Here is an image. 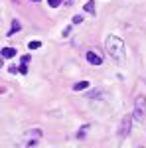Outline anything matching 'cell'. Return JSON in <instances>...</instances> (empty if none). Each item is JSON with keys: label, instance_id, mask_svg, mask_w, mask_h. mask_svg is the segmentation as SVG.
Here are the masks:
<instances>
[{"label": "cell", "instance_id": "6da1fadb", "mask_svg": "<svg viewBox=\"0 0 146 148\" xmlns=\"http://www.w3.org/2000/svg\"><path fill=\"white\" fill-rule=\"evenodd\" d=\"M105 46H107V51H109V56L112 57V61H117L119 65H123L124 61H126L124 42L119 38V36H109L107 42H105Z\"/></svg>", "mask_w": 146, "mask_h": 148}, {"label": "cell", "instance_id": "7a4b0ae2", "mask_svg": "<svg viewBox=\"0 0 146 148\" xmlns=\"http://www.w3.org/2000/svg\"><path fill=\"white\" fill-rule=\"evenodd\" d=\"M132 114H134L136 121H140V123L144 121V116H146V97H144V95H138V97H136Z\"/></svg>", "mask_w": 146, "mask_h": 148}, {"label": "cell", "instance_id": "3957f363", "mask_svg": "<svg viewBox=\"0 0 146 148\" xmlns=\"http://www.w3.org/2000/svg\"><path fill=\"white\" fill-rule=\"evenodd\" d=\"M134 116V114H132ZM132 116L130 114H126L123 119V123H121V128H119V132H121V136H126L128 132H130V128H132Z\"/></svg>", "mask_w": 146, "mask_h": 148}, {"label": "cell", "instance_id": "277c9868", "mask_svg": "<svg viewBox=\"0 0 146 148\" xmlns=\"http://www.w3.org/2000/svg\"><path fill=\"white\" fill-rule=\"evenodd\" d=\"M87 61L91 65H101L103 63V57L97 53V51H87Z\"/></svg>", "mask_w": 146, "mask_h": 148}, {"label": "cell", "instance_id": "5b68a950", "mask_svg": "<svg viewBox=\"0 0 146 148\" xmlns=\"http://www.w3.org/2000/svg\"><path fill=\"white\" fill-rule=\"evenodd\" d=\"M16 56V49L14 47H2V59H10Z\"/></svg>", "mask_w": 146, "mask_h": 148}, {"label": "cell", "instance_id": "8992f818", "mask_svg": "<svg viewBox=\"0 0 146 148\" xmlns=\"http://www.w3.org/2000/svg\"><path fill=\"white\" fill-rule=\"evenodd\" d=\"M20 30H22V24L18 22V20H14V22H12V26H10V32H8V36L16 34V32H20Z\"/></svg>", "mask_w": 146, "mask_h": 148}, {"label": "cell", "instance_id": "52a82bcc", "mask_svg": "<svg viewBox=\"0 0 146 148\" xmlns=\"http://www.w3.org/2000/svg\"><path fill=\"white\" fill-rule=\"evenodd\" d=\"M89 87V81H79L73 85V91H83V89H87Z\"/></svg>", "mask_w": 146, "mask_h": 148}, {"label": "cell", "instance_id": "ba28073f", "mask_svg": "<svg viewBox=\"0 0 146 148\" xmlns=\"http://www.w3.org/2000/svg\"><path fill=\"white\" fill-rule=\"evenodd\" d=\"M85 12H89V14H95V2L89 0L87 4H85Z\"/></svg>", "mask_w": 146, "mask_h": 148}, {"label": "cell", "instance_id": "9c48e42d", "mask_svg": "<svg viewBox=\"0 0 146 148\" xmlns=\"http://www.w3.org/2000/svg\"><path fill=\"white\" fill-rule=\"evenodd\" d=\"M40 46H42V44H40L38 40H34V42H30V44H28V47H30V49H40Z\"/></svg>", "mask_w": 146, "mask_h": 148}, {"label": "cell", "instance_id": "30bf717a", "mask_svg": "<svg viewBox=\"0 0 146 148\" xmlns=\"http://www.w3.org/2000/svg\"><path fill=\"white\" fill-rule=\"evenodd\" d=\"M47 4H49L51 8H57V6L61 4V0H47Z\"/></svg>", "mask_w": 146, "mask_h": 148}, {"label": "cell", "instance_id": "8fae6325", "mask_svg": "<svg viewBox=\"0 0 146 148\" xmlns=\"http://www.w3.org/2000/svg\"><path fill=\"white\" fill-rule=\"evenodd\" d=\"M87 128H89V126H83V128L79 130V134H77V136H79V138H83V136H85V132H87Z\"/></svg>", "mask_w": 146, "mask_h": 148}, {"label": "cell", "instance_id": "7c38bea8", "mask_svg": "<svg viewBox=\"0 0 146 148\" xmlns=\"http://www.w3.org/2000/svg\"><path fill=\"white\" fill-rule=\"evenodd\" d=\"M83 22V16H73V24H81Z\"/></svg>", "mask_w": 146, "mask_h": 148}, {"label": "cell", "instance_id": "4fadbf2b", "mask_svg": "<svg viewBox=\"0 0 146 148\" xmlns=\"http://www.w3.org/2000/svg\"><path fill=\"white\" fill-rule=\"evenodd\" d=\"M20 73H28V65H26V63H22V65H20Z\"/></svg>", "mask_w": 146, "mask_h": 148}, {"label": "cell", "instance_id": "5bb4252c", "mask_svg": "<svg viewBox=\"0 0 146 148\" xmlns=\"http://www.w3.org/2000/svg\"><path fill=\"white\" fill-rule=\"evenodd\" d=\"M32 2H40V0H32Z\"/></svg>", "mask_w": 146, "mask_h": 148}]
</instances>
